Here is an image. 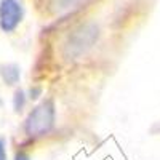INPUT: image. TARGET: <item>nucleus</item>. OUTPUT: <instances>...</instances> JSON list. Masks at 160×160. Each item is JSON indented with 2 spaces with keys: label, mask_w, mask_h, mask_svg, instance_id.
Returning <instances> with one entry per match:
<instances>
[{
  "label": "nucleus",
  "mask_w": 160,
  "mask_h": 160,
  "mask_svg": "<svg viewBox=\"0 0 160 160\" xmlns=\"http://www.w3.org/2000/svg\"><path fill=\"white\" fill-rule=\"evenodd\" d=\"M99 37V28L96 22L88 21L80 24L78 28L69 35L68 43H66V55L69 58H78L85 55V53L96 43Z\"/></svg>",
  "instance_id": "obj_1"
},
{
  "label": "nucleus",
  "mask_w": 160,
  "mask_h": 160,
  "mask_svg": "<svg viewBox=\"0 0 160 160\" xmlns=\"http://www.w3.org/2000/svg\"><path fill=\"white\" fill-rule=\"evenodd\" d=\"M55 125V104L47 99L40 102L37 108L28 115L24 122V131L31 138L43 136Z\"/></svg>",
  "instance_id": "obj_2"
},
{
  "label": "nucleus",
  "mask_w": 160,
  "mask_h": 160,
  "mask_svg": "<svg viewBox=\"0 0 160 160\" xmlns=\"http://www.w3.org/2000/svg\"><path fill=\"white\" fill-rule=\"evenodd\" d=\"M24 7L21 0H0V29L13 32L21 24Z\"/></svg>",
  "instance_id": "obj_3"
},
{
  "label": "nucleus",
  "mask_w": 160,
  "mask_h": 160,
  "mask_svg": "<svg viewBox=\"0 0 160 160\" xmlns=\"http://www.w3.org/2000/svg\"><path fill=\"white\" fill-rule=\"evenodd\" d=\"M2 77L5 80V83L8 85H15L18 80H19V68L18 66H5L3 71H2Z\"/></svg>",
  "instance_id": "obj_4"
},
{
  "label": "nucleus",
  "mask_w": 160,
  "mask_h": 160,
  "mask_svg": "<svg viewBox=\"0 0 160 160\" xmlns=\"http://www.w3.org/2000/svg\"><path fill=\"white\" fill-rule=\"evenodd\" d=\"M77 3H80V0H50V7L55 13H61L66 10L74 8Z\"/></svg>",
  "instance_id": "obj_5"
},
{
  "label": "nucleus",
  "mask_w": 160,
  "mask_h": 160,
  "mask_svg": "<svg viewBox=\"0 0 160 160\" xmlns=\"http://www.w3.org/2000/svg\"><path fill=\"white\" fill-rule=\"evenodd\" d=\"M22 106H24V93L21 90H18L15 93V109L16 111H21Z\"/></svg>",
  "instance_id": "obj_6"
},
{
  "label": "nucleus",
  "mask_w": 160,
  "mask_h": 160,
  "mask_svg": "<svg viewBox=\"0 0 160 160\" xmlns=\"http://www.w3.org/2000/svg\"><path fill=\"white\" fill-rule=\"evenodd\" d=\"M0 160H7V149H5V141L0 138Z\"/></svg>",
  "instance_id": "obj_7"
},
{
  "label": "nucleus",
  "mask_w": 160,
  "mask_h": 160,
  "mask_svg": "<svg viewBox=\"0 0 160 160\" xmlns=\"http://www.w3.org/2000/svg\"><path fill=\"white\" fill-rule=\"evenodd\" d=\"M15 160H31V158H29V155H28V154H24V152H18V154H16V157H15Z\"/></svg>",
  "instance_id": "obj_8"
}]
</instances>
